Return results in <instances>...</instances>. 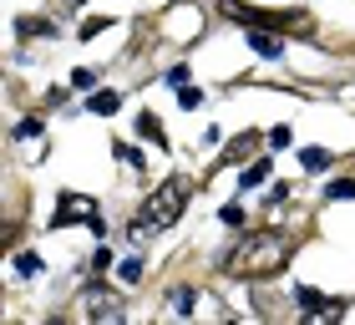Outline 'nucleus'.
<instances>
[{
	"label": "nucleus",
	"instance_id": "obj_1",
	"mask_svg": "<svg viewBox=\"0 0 355 325\" xmlns=\"http://www.w3.org/2000/svg\"><path fill=\"white\" fill-rule=\"evenodd\" d=\"M289 259H295V239L279 229H259L223 259V274H234V280H274Z\"/></svg>",
	"mask_w": 355,
	"mask_h": 325
},
{
	"label": "nucleus",
	"instance_id": "obj_2",
	"mask_svg": "<svg viewBox=\"0 0 355 325\" xmlns=\"http://www.w3.org/2000/svg\"><path fill=\"white\" fill-rule=\"evenodd\" d=\"M188 199H193V178L188 173H173V178H163L148 199H142V208H137V219H132V229H127V239L132 244H142L148 234H163L168 224H178L183 219V208H188Z\"/></svg>",
	"mask_w": 355,
	"mask_h": 325
},
{
	"label": "nucleus",
	"instance_id": "obj_3",
	"mask_svg": "<svg viewBox=\"0 0 355 325\" xmlns=\"http://www.w3.org/2000/svg\"><path fill=\"white\" fill-rule=\"evenodd\" d=\"M82 315L96 320V325H117V320H122L117 290H107V280H92V285L82 290Z\"/></svg>",
	"mask_w": 355,
	"mask_h": 325
},
{
	"label": "nucleus",
	"instance_id": "obj_4",
	"mask_svg": "<svg viewBox=\"0 0 355 325\" xmlns=\"http://www.w3.org/2000/svg\"><path fill=\"white\" fill-rule=\"evenodd\" d=\"M67 224H92V229L102 234V214H96V203L87 199V193H61V199H56L51 229H67Z\"/></svg>",
	"mask_w": 355,
	"mask_h": 325
},
{
	"label": "nucleus",
	"instance_id": "obj_5",
	"mask_svg": "<svg viewBox=\"0 0 355 325\" xmlns=\"http://www.w3.org/2000/svg\"><path fill=\"white\" fill-rule=\"evenodd\" d=\"M295 300H300V310H304V315H340V310H345L340 300L320 295V290H310V285H300V290H295Z\"/></svg>",
	"mask_w": 355,
	"mask_h": 325
},
{
	"label": "nucleus",
	"instance_id": "obj_6",
	"mask_svg": "<svg viewBox=\"0 0 355 325\" xmlns=\"http://www.w3.org/2000/svg\"><path fill=\"white\" fill-rule=\"evenodd\" d=\"M15 36H21V41H36V36H56V26L46 21V15H21V21H15Z\"/></svg>",
	"mask_w": 355,
	"mask_h": 325
},
{
	"label": "nucleus",
	"instance_id": "obj_7",
	"mask_svg": "<svg viewBox=\"0 0 355 325\" xmlns=\"http://www.w3.org/2000/svg\"><path fill=\"white\" fill-rule=\"evenodd\" d=\"M137 138H142V142H157V148H168V133H163V122H157V112H142V117H137Z\"/></svg>",
	"mask_w": 355,
	"mask_h": 325
},
{
	"label": "nucleus",
	"instance_id": "obj_8",
	"mask_svg": "<svg viewBox=\"0 0 355 325\" xmlns=\"http://www.w3.org/2000/svg\"><path fill=\"white\" fill-rule=\"evenodd\" d=\"M117 107H122V92H92V97H87V112H92V117H112Z\"/></svg>",
	"mask_w": 355,
	"mask_h": 325
},
{
	"label": "nucleus",
	"instance_id": "obj_9",
	"mask_svg": "<svg viewBox=\"0 0 355 325\" xmlns=\"http://www.w3.org/2000/svg\"><path fill=\"white\" fill-rule=\"evenodd\" d=\"M249 46H254L259 56H269V61H279V56H284V41L274 36V31H254V36H249Z\"/></svg>",
	"mask_w": 355,
	"mask_h": 325
},
{
	"label": "nucleus",
	"instance_id": "obj_10",
	"mask_svg": "<svg viewBox=\"0 0 355 325\" xmlns=\"http://www.w3.org/2000/svg\"><path fill=\"white\" fill-rule=\"evenodd\" d=\"M269 173H274V162H269V158H254V162H249V168H244V173H239V188H259V183H264V178H269Z\"/></svg>",
	"mask_w": 355,
	"mask_h": 325
},
{
	"label": "nucleus",
	"instance_id": "obj_11",
	"mask_svg": "<svg viewBox=\"0 0 355 325\" xmlns=\"http://www.w3.org/2000/svg\"><path fill=\"white\" fill-rule=\"evenodd\" d=\"M300 162H304V173H325L335 162V153L330 148H300Z\"/></svg>",
	"mask_w": 355,
	"mask_h": 325
},
{
	"label": "nucleus",
	"instance_id": "obj_12",
	"mask_svg": "<svg viewBox=\"0 0 355 325\" xmlns=\"http://www.w3.org/2000/svg\"><path fill=\"white\" fill-rule=\"evenodd\" d=\"M41 254L36 249H21V254H15V274H21V280H41Z\"/></svg>",
	"mask_w": 355,
	"mask_h": 325
},
{
	"label": "nucleus",
	"instance_id": "obj_13",
	"mask_svg": "<svg viewBox=\"0 0 355 325\" xmlns=\"http://www.w3.org/2000/svg\"><path fill=\"white\" fill-rule=\"evenodd\" d=\"M254 142H259L254 133H244L239 142H229V153H223V168H229V162H239V158H249V153H254Z\"/></svg>",
	"mask_w": 355,
	"mask_h": 325
},
{
	"label": "nucleus",
	"instance_id": "obj_14",
	"mask_svg": "<svg viewBox=\"0 0 355 325\" xmlns=\"http://www.w3.org/2000/svg\"><path fill=\"white\" fill-rule=\"evenodd\" d=\"M173 310H183V315H193V310H198V290H193V285H183V290H173Z\"/></svg>",
	"mask_w": 355,
	"mask_h": 325
},
{
	"label": "nucleus",
	"instance_id": "obj_15",
	"mask_svg": "<svg viewBox=\"0 0 355 325\" xmlns=\"http://www.w3.org/2000/svg\"><path fill=\"white\" fill-rule=\"evenodd\" d=\"M67 81H71V92H92V87H96V72H92V67H76Z\"/></svg>",
	"mask_w": 355,
	"mask_h": 325
},
{
	"label": "nucleus",
	"instance_id": "obj_16",
	"mask_svg": "<svg viewBox=\"0 0 355 325\" xmlns=\"http://www.w3.org/2000/svg\"><path fill=\"white\" fill-rule=\"evenodd\" d=\"M178 107H188V112H193V107H203V92L183 81V87H178Z\"/></svg>",
	"mask_w": 355,
	"mask_h": 325
},
{
	"label": "nucleus",
	"instance_id": "obj_17",
	"mask_svg": "<svg viewBox=\"0 0 355 325\" xmlns=\"http://www.w3.org/2000/svg\"><path fill=\"white\" fill-rule=\"evenodd\" d=\"M264 142H269V148H289V142H295V133L279 122V127H269V133H264Z\"/></svg>",
	"mask_w": 355,
	"mask_h": 325
},
{
	"label": "nucleus",
	"instance_id": "obj_18",
	"mask_svg": "<svg viewBox=\"0 0 355 325\" xmlns=\"http://www.w3.org/2000/svg\"><path fill=\"white\" fill-rule=\"evenodd\" d=\"M117 280H122V285H137V280H142V259H122Z\"/></svg>",
	"mask_w": 355,
	"mask_h": 325
},
{
	"label": "nucleus",
	"instance_id": "obj_19",
	"mask_svg": "<svg viewBox=\"0 0 355 325\" xmlns=\"http://www.w3.org/2000/svg\"><path fill=\"white\" fill-rule=\"evenodd\" d=\"M325 199H355V178H335L325 188Z\"/></svg>",
	"mask_w": 355,
	"mask_h": 325
},
{
	"label": "nucleus",
	"instance_id": "obj_20",
	"mask_svg": "<svg viewBox=\"0 0 355 325\" xmlns=\"http://www.w3.org/2000/svg\"><path fill=\"white\" fill-rule=\"evenodd\" d=\"M102 31H112V21H102V15H92V21L76 31V41H92V36H102Z\"/></svg>",
	"mask_w": 355,
	"mask_h": 325
},
{
	"label": "nucleus",
	"instance_id": "obj_21",
	"mask_svg": "<svg viewBox=\"0 0 355 325\" xmlns=\"http://www.w3.org/2000/svg\"><path fill=\"white\" fill-rule=\"evenodd\" d=\"M117 158L127 162V168H137V173H142V168H148V162H142V153L132 148V142H117Z\"/></svg>",
	"mask_w": 355,
	"mask_h": 325
},
{
	"label": "nucleus",
	"instance_id": "obj_22",
	"mask_svg": "<svg viewBox=\"0 0 355 325\" xmlns=\"http://www.w3.org/2000/svg\"><path fill=\"white\" fill-rule=\"evenodd\" d=\"M218 219H223V224H239V229H244V208H239V203H223V208H218Z\"/></svg>",
	"mask_w": 355,
	"mask_h": 325
},
{
	"label": "nucleus",
	"instance_id": "obj_23",
	"mask_svg": "<svg viewBox=\"0 0 355 325\" xmlns=\"http://www.w3.org/2000/svg\"><path fill=\"white\" fill-rule=\"evenodd\" d=\"M284 199H289V183H274V188H269V208H279Z\"/></svg>",
	"mask_w": 355,
	"mask_h": 325
},
{
	"label": "nucleus",
	"instance_id": "obj_24",
	"mask_svg": "<svg viewBox=\"0 0 355 325\" xmlns=\"http://www.w3.org/2000/svg\"><path fill=\"white\" fill-rule=\"evenodd\" d=\"M107 265H112V249H107V244H102V249H96V254H92V269H107Z\"/></svg>",
	"mask_w": 355,
	"mask_h": 325
},
{
	"label": "nucleus",
	"instance_id": "obj_25",
	"mask_svg": "<svg viewBox=\"0 0 355 325\" xmlns=\"http://www.w3.org/2000/svg\"><path fill=\"white\" fill-rule=\"evenodd\" d=\"M71 6H87V0H71Z\"/></svg>",
	"mask_w": 355,
	"mask_h": 325
}]
</instances>
